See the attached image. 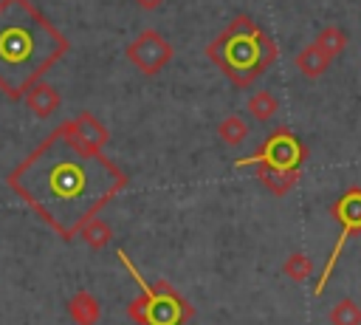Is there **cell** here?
Returning <instances> with one entry per match:
<instances>
[{"label": "cell", "mask_w": 361, "mask_h": 325, "mask_svg": "<svg viewBox=\"0 0 361 325\" xmlns=\"http://www.w3.org/2000/svg\"><path fill=\"white\" fill-rule=\"evenodd\" d=\"M313 42H316V45H319L330 59H336V57L347 48V34H344L338 25H327V28H322V31H319V37H316Z\"/></svg>", "instance_id": "15"}, {"label": "cell", "mask_w": 361, "mask_h": 325, "mask_svg": "<svg viewBox=\"0 0 361 325\" xmlns=\"http://www.w3.org/2000/svg\"><path fill=\"white\" fill-rule=\"evenodd\" d=\"M76 237H82V243H85V246H90V249H96V252H102V249L113 240V229H110L104 220L90 218V220L79 229V235H76Z\"/></svg>", "instance_id": "12"}, {"label": "cell", "mask_w": 361, "mask_h": 325, "mask_svg": "<svg viewBox=\"0 0 361 325\" xmlns=\"http://www.w3.org/2000/svg\"><path fill=\"white\" fill-rule=\"evenodd\" d=\"M73 122V130L79 133V138L85 141V144H90V147H96V150H102L104 144H107V138H110V133H107V127L90 113V110H82L76 119H71Z\"/></svg>", "instance_id": "10"}, {"label": "cell", "mask_w": 361, "mask_h": 325, "mask_svg": "<svg viewBox=\"0 0 361 325\" xmlns=\"http://www.w3.org/2000/svg\"><path fill=\"white\" fill-rule=\"evenodd\" d=\"M127 62L135 65V71H141L144 76H155L158 71H164L172 59V42L155 31V28H144L130 45H127Z\"/></svg>", "instance_id": "7"}, {"label": "cell", "mask_w": 361, "mask_h": 325, "mask_svg": "<svg viewBox=\"0 0 361 325\" xmlns=\"http://www.w3.org/2000/svg\"><path fill=\"white\" fill-rule=\"evenodd\" d=\"M23 102H25V107L37 116V119H48L51 113H56L59 110V102H62V96H59V90L54 88V85H48V82H34L28 90H25V96H23Z\"/></svg>", "instance_id": "8"}, {"label": "cell", "mask_w": 361, "mask_h": 325, "mask_svg": "<svg viewBox=\"0 0 361 325\" xmlns=\"http://www.w3.org/2000/svg\"><path fill=\"white\" fill-rule=\"evenodd\" d=\"M133 3H135L138 8H144V11H155V8H158L164 0H133Z\"/></svg>", "instance_id": "18"}, {"label": "cell", "mask_w": 361, "mask_h": 325, "mask_svg": "<svg viewBox=\"0 0 361 325\" xmlns=\"http://www.w3.org/2000/svg\"><path fill=\"white\" fill-rule=\"evenodd\" d=\"M6 184L59 237L73 240L127 187V172L85 144L73 122H62L8 172Z\"/></svg>", "instance_id": "1"}, {"label": "cell", "mask_w": 361, "mask_h": 325, "mask_svg": "<svg viewBox=\"0 0 361 325\" xmlns=\"http://www.w3.org/2000/svg\"><path fill=\"white\" fill-rule=\"evenodd\" d=\"M248 113H251V119L254 122H259V124H265V122H271L274 119V113L279 110V102H276V96L271 93V90H257L251 99H248Z\"/></svg>", "instance_id": "13"}, {"label": "cell", "mask_w": 361, "mask_h": 325, "mask_svg": "<svg viewBox=\"0 0 361 325\" xmlns=\"http://www.w3.org/2000/svg\"><path fill=\"white\" fill-rule=\"evenodd\" d=\"M305 161H307V147L302 144V138L288 127H276L251 155L237 158L234 167L237 170L257 167V178L271 195H288L299 181Z\"/></svg>", "instance_id": "4"}, {"label": "cell", "mask_w": 361, "mask_h": 325, "mask_svg": "<svg viewBox=\"0 0 361 325\" xmlns=\"http://www.w3.org/2000/svg\"><path fill=\"white\" fill-rule=\"evenodd\" d=\"M217 136H220V141L223 144H228V147H237V144H243L245 138H248V124L240 119V116H226L220 124H217Z\"/></svg>", "instance_id": "14"}, {"label": "cell", "mask_w": 361, "mask_h": 325, "mask_svg": "<svg viewBox=\"0 0 361 325\" xmlns=\"http://www.w3.org/2000/svg\"><path fill=\"white\" fill-rule=\"evenodd\" d=\"M68 314L76 325H96L102 319V305L90 291H76L68 300Z\"/></svg>", "instance_id": "9"}, {"label": "cell", "mask_w": 361, "mask_h": 325, "mask_svg": "<svg viewBox=\"0 0 361 325\" xmlns=\"http://www.w3.org/2000/svg\"><path fill=\"white\" fill-rule=\"evenodd\" d=\"M330 325H361V305L350 297L338 300L330 308Z\"/></svg>", "instance_id": "16"}, {"label": "cell", "mask_w": 361, "mask_h": 325, "mask_svg": "<svg viewBox=\"0 0 361 325\" xmlns=\"http://www.w3.org/2000/svg\"><path fill=\"white\" fill-rule=\"evenodd\" d=\"M206 57L231 79L234 88H248L276 62L279 51L271 34H265L257 20H251L248 14H237L206 45Z\"/></svg>", "instance_id": "3"}, {"label": "cell", "mask_w": 361, "mask_h": 325, "mask_svg": "<svg viewBox=\"0 0 361 325\" xmlns=\"http://www.w3.org/2000/svg\"><path fill=\"white\" fill-rule=\"evenodd\" d=\"M330 57L316 45V42H310V45H305L299 54H296V68H299V73L302 76H307V79H316V76H322L327 68H330Z\"/></svg>", "instance_id": "11"}, {"label": "cell", "mask_w": 361, "mask_h": 325, "mask_svg": "<svg viewBox=\"0 0 361 325\" xmlns=\"http://www.w3.org/2000/svg\"><path fill=\"white\" fill-rule=\"evenodd\" d=\"M330 215H333L336 223H338V237H336L333 252H330L327 260H324V268H322L316 285H313V294H316V297L324 294L327 280L333 277V271H336V266H338V260H341V252H344L347 240L355 237V235H361V187H350L347 192H341V195L330 203Z\"/></svg>", "instance_id": "6"}, {"label": "cell", "mask_w": 361, "mask_h": 325, "mask_svg": "<svg viewBox=\"0 0 361 325\" xmlns=\"http://www.w3.org/2000/svg\"><path fill=\"white\" fill-rule=\"evenodd\" d=\"M118 263L127 268V274L133 277V283L138 285V297L127 305V317L135 325H186L195 317L192 302L169 283V280H155L149 283L141 268L130 260V254L124 249L116 252Z\"/></svg>", "instance_id": "5"}, {"label": "cell", "mask_w": 361, "mask_h": 325, "mask_svg": "<svg viewBox=\"0 0 361 325\" xmlns=\"http://www.w3.org/2000/svg\"><path fill=\"white\" fill-rule=\"evenodd\" d=\"M68 48V37L31 0H0V90L8 99H23Z\"/></svg>", "instance_id": "2"}, {"label": "cell", "mask_w": 361, "mask_h": 325, "mask_svg": "<svg viewBox=\"0 0 361 325\" xmlns=\"http://www.w3.org/2000/svg\"><path fill=\"white\" fill-rule=\"evenodd\" d=\"M282 271H285V277H290L293 283H305V280L313 274V260H310L305 252H293V254H288V260L282 263Z\"/></svg>", "instance_id": "17"}]
</instances>
